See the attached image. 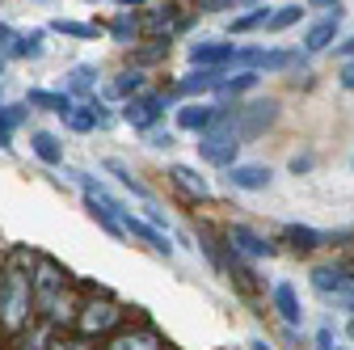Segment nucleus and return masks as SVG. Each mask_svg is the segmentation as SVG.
Wrapping results in <instances>:
<instances>
[{"label": "nucleus", "mask_w": 354, "mask_h": 350, "mask_svg": "<svg viewBox=\"0 0 354 350\" xmlns=\"http://www.w3.org/2000/svg\"><path fill=\"white\" fill-rule=\"evenodd\" d=\"M249 350H270V346H266V338H253V342H249Z\"/></svg>", "instance_id": "44"}, {"label": "nucleus", "mask_w": 354, "mask_h": 350, "mask_svg": "<svg viewBox=\"0 0 354 350\" xmlns=\"http://www.w3.org/2000/svg\"><path fill=\"white\" fill-rule=\"evenodd\" d=\"M182 5H152V9H140V26L144 34H156V38H169V30L182 26Z\"/></svg>", "instance_id": "13"}, {"label": "nucleus", "mask_w": 354, "mask_h": 350, "mask_svg": "<svg viewBox=\"0 0 354 350\" xmlns=\"http://www.w3.org/2000/svg\"><path fill=\"white\" fill-rule=\"evenodd\" d=\"M236 42H194L190 47V64L207 68V72H224L228 64H236Z\"/></svg>", "instance_id": "9"}, {"label": "nucleus", "mask_w": 354, "mask_h": 350, "mask_svg": "<svg viewBox=\"0 0 354 350\" xmlns=\"http://www.w3.org/2000/svg\"><path fill=\"white\" fill-rule=\"evenodd\" d=\"M219 80H224V72H207V68H198V72H190V76H182V80H173V98H194V93H211V89H219Z\"/></svg>", "instance_id": "17"}, {"label": "nucleus", "mask_w": 354, "mask_h": 350, "mask_svg": "<svg viewBox=\"0 0 354 350\" xmlns=\"http://www.w3.org/2000/svg\"><path fill=\"white\" fill-rule=\"evenodd\" d=\"M257 72H224V80H219V89L215 93H224V98H241V93H249V89H257Z\"/></svg>", "instance_id": "26"}, {"label": "nucleus", "mask_w": 354, "mask_h": 350, "mask_svg": "<svg viewBox=\"0 0 354 350\" xmlns=\"http://www.w3.org/2000/svg\"><path fill=\"white\" fill-rule=\"evenodd\" d=\"M68 291H72V275L64 270V261L51 253H38V261H34V313L42 321H51L59 313V304L68 300Z\"/></svg>", "instance_id": "2"}, {"label": "nucleus", "mask_w": 354, "mask_h": 350, "mask_svg": "<svg viewBox=\"0 0 354 350\" xmlns=\"http://www.w3.org/2000/svg\"><path fill=\"white\" fill-rule=\"evenodd\" d=\"M26 106H34V110H51V114H59V118H68V114L76 110L68 93H47V89H30Z\"/></svg>", "instance_id": "22"}, {"label": "nucleus", "mask_w": 354, "mask_h": 350, "mask_svg": "<svg viewBox=\"0 0 354 350\" xmlns=\"http://www.w3.org/2000/svg\"><path fill=\"white\" fill-rule=\"evenodd\" d=\"M224 245H228L232 253H241L245 261L274 257V241H270V237H261V232L249 228V224H228V228H224Z\"/></svg>", "instance_id": "5"}, {"label": "nucleus", "mask_w": 354, "mask_h": 350, "mask_svg": "<svg viewBox=\"0 0 354 350\" xmlns=\"http://www.w3.org/2000/svg\"><path fill=\"white\" fill-rule=\"evenodd\" d=\"M17 122H26V106H0V127L13 131Z\"/></svg>", "instance_id": "35"}, {"label": "nucleus", "mask_w": 354, "mask_h": 350, "mask_svg": "<svg viewBox=\"0 0 354 350\" xmlns=\"http://www.w3.org/2000/svg\"><path fill=\"white\" fill-rule=\"evenodd\" d=\"M350 313H354V300H350Z\"/></svg>", "instance_id": "46"}, {"label": "nucleus", "mask_w": 354, "mask_h": 350, "mask_svg": "<svg viewBox=\"0 0 354 350\" xmlns=\"http://www.w3.org/2000/svg\"><path fill=\"white\" fill-rule=\"evenodd\" d=\"M122 321H127V313H122V304H114L106 291H97V295H88V300H80V317H76V333L80 338H88V342H97V338H114V333H122Z\"/></svg>", "instance_id": "4"}, {"label": "nucleus", "mask_w": 354, "mask_h": 350, "mask_svg": "<svg viewBox=\"0 0 354 350\" xmlns=\"http://www.w3.org/2000/svg\"><path fill=\"white\" fill-rule=\"evenodd\" d=\"M317 350H337V329L333 325H321L317 329Z\"/></svg>", "instance_id": "37"}, {"label": "nucleus", "mask_w": 354, "mask_h": 350, "mask_svg": "<svg viewBox=\"0 0 354 350\" xmlns=\"http://www.w3.org/2000/svg\"><path fill=\"white\" fill-rule=\"evenodd\" d=\"M13 55H17V59H38V55H42V34H21Z\"/></svg>", "instance_id": "31"}, {"label": "nucleus", "mask_w": 354, "mask_h": 350, "mask_svg": "<svg viewBox=\"0 0 354 350\" xmlns=\"http://www.w3.org/2000/svg\"><path fill=\"white\" fill-rule=\"evenodd\" d=\"M144 93V72H118L114 80H110V98H127V102H136Z\"/></svg>", "instance_id": "25"}, {"label": "nucleus", "mask_w": 354, "mask_h": 350, "mask_svg": "<svg viewBox=\"0 0 354 350\" xmlns=\"http://www.w3.org/2000/svg\"><path fill=\"white\" fill-rule=\"evenodd\" d=\"M337 350H346V346H337Z\"/></svg>", "instance_id": "47"}, {"label": "nucleus", "mask_w": 354, "mask_h": 350, "mask_svg": "<svg viewBox=\"0 0 354 350\" xmlns=\"http://www.w3.org/2000/svg\"><path fill=\"white\" fill-rule=\"evenodd\" d=\"M283 245H291L295 253H313V249L329 245V232H317L308 224H283Z\"/></svg>", "instance_id": "18"}, {"label": "nucleus", "mask_w": 354, "mask_h": 350, "mask_svg": "<svg viewBox=\"0 0 354 350\" xmlns=\"http://www.w3.org/2000/svg\"><path fill=\"white\" fill-rule=\"evenodd\" d=\"M198 9H203V13H224V9H232V0H203Z\"/></svg>", "instance_id": "41"}, {"label": "nucleus", "mask_w": 354, "mask_h": 350, "mask_svg": "<svg viewBox=\"0 0 354 350\" xmlns=\"http://www.w3.org/2000/svg\"><path fill=\"white\" fill-rule=\"evenodd\" d=\"M122 228H127V232H131V237H140V241H144V245H152V249H156V253H165V257H169V253H173V245H169V241H165V232H156V228H152V224H140V220H136V215H131V211H127V220H122Z\"/></svg>", "instance_id": "23"}, {"label": "nucleus", "mask_w": 354, "mask_h": 350, "mask_svg": "<svg viewBox=\"0 0 354 350\" xmlns=\"http://www.w3.org/2000/svg\"><path fill=\"white\" fill-rule=\"evenodd\" d=\"M337 266H342V270H346V279L354 283V257H342V261H337Z\"/></svg>", "instance_id": "42"}, {"label": "nucleus", "mask_w": 354, "mask_h": 350, "mask_svg": "<svg viewBox=\"0 0 354 350\" xmlns=\"http://www.w3.org/2000/svg\"><path fill=\"white\" fill-rule=\"evenodd\" d=\"M136 9H140V5H122V9L110 17V38H114V42H127V47H131V42L144 34V26H140V13H136Z\"/></svg>", "instance_id": "19"}, {"label": "nucleus", "mask_w": 354, "mask_h": 350, "mask_svg": "<svg viewBox=\"0 0 354 350\" xmlns=\"http://www.w3.org/2000/svg\"><path fill=\"white\" fill-rule=\"evenodd\" d=\"M34 261L26 245H13L9 257L0 261V333L17 338L34 325Z\"/></svg>", "instance_id": "1"}, {"label": "nucleus", "mask_w": 354, "mask_h": 350, "mask_svg": "<svg viewBox=\"0 0 354 350\" xmlns=\"http://www.w3.org/2000/svg\"><path fill=\"white\" fill-rule=\"evenodd\" d=\"M106 169L114 173V178H118V182H122V186H127L131 194H140V199H148V186H144V182H136V173H131V169H127L122 160H110Z\"/></svg>", "instance_id": "30"}, {"label": "nucleus", "mask_w": 354, "mask_h": 350, "mask_svg": "<svg viewBox=\"0 0 354 350\" xmlns=\"http://www.w3.org/2000/svg\"><path fill=\"white\" fill-rule=\"evenodd\" d=\"M148 148H173V131H148Z\"/></svg>", "instance_id": "38"}, {"label": "nucleus", "mask_w": 354, "mask_h": 350, "mask_svg": "<svg viewBox=\"0 0 354 350\" xmlns=\"http://www.w3.org/2000/svg\"><path fill=\"white\" fill-rule=\"evenodd\" d=\"M55 30L59 34H72V38H97V26H88V21H55Z\"/></svg>", "instance_id": "34"}, {"label": "nucleus", "mask_w": 354, "mask_h": 350, "mask_svg": "<svg viewBox=\"0 0 354 350\" xmlns=\"http://www.w3.org/2000/svg\"><path fill=\"white\" fill-rule=\"evenodd\" d=\"M102 350H165V338L152 325H131V329L114 333Z\"/></svg>", "instance_id": "11"}, {"label": "nucleus", "mask_w": 354, "mask_h": 350, "mask_svg": "<svg viewBox=\"0 0 354 350\" xmlns=\"http://www.w3.org/2000/svg\"><path fill=\"white\" fill-rule=\"evenodd\" d=\"M333 51L342 55V64H350V59H354V34H350V38H342V42H333Z\"/></svg>", "instance_id": "39"}, {"label": "nucleus", "mask_w": 354, "mask_h": 350, "mask_svg": "<svg viewBox=\"0 0 354 350\" xmlns=\"http://www.w3.org/2000/svg\"><path fill=\"white\" fill-rule=\"evenodd\" d=\"M270 13H274V9H266V5H249V13L232 17V34H249V30H257V26H270Z\"/></svg>", "instance_id": "27"}, {"label": "nucleus", "mask_w": 354, "mask_h": 350, "mask_svg": "<svg viewBox=\"0 0 354 350\" xmlns=\"http://www.w3.org/2000/svg\"><path fill=\"white\" fill-rule=\"evenodd\" d=\"M106 118H110V114H106L102 106H76V110L64 118V127L76 131V136H84V131H93V127H106Z\"/></svg>", "instance_id": "21"}, {"label": "nucleus", "mask_w": 354, "mask_h": 350, "mask_svg": "<svg viewBox=\"0 0 354 350\" xmlns=\"http://www.w3.org/2000/svg\"><path fill=\"white\" fill-rule=\"evenodd\" d=\"M346 338H350V342H354V317H350V325H346Z\"/></svg>", "instance_id": "45"}, {"label": "nucleus", "mask_w": 354, "mask_h": 350, "mask_svg": "<svg viewBox=\"0 0 354 350\" xmlns=\"http://www.w3.org/2000/svg\"><path fill=\"white\" fill-rule=\"evenodd\" d=\"M51 350H93V342L80 338V333H55L51 338Z\"/></svg>", "instance_id": "33"}, {"label": "nucleus", "mask_w": 354, "mask_h": 350, "mask_svg": "<svg viewBox=\"0 0 354 350\" xmlns=\"http://www.w3.org/2000/svg\"><path fill=\"white\" fill-rule=\"evenodd\" d=\"M274 118H279V102H274V98H257V102H249V106H236V102H232V106H224L215 131H228V136H236V140L245 144V140L261 136L266 127H274Z\"/></svg>", "instance_id": "3"}, {"label": "nucleus", "mask_w": 354, "mask_h": 350, "mask_svg": "<svg viewBox=\"0 0 354 350\" xmlns=\"http://www.w3.org/2000/svg\"><path fill=\"white\" fill-rule=\"evenodd\" d=\"M165 106H169V93H140L136 102H127V106H122V118L136 127V131H156Z\"/></svg>", "instance_id": "7"}, {"label": "nucleus", "mask_w": 354, "mask_h": 350, "mask_svg": "<svg viewBox=\"0 0 354 350\" xmlns=\"http://www.w3.org/2000/svg\"><path fill=\"white\" fill-rule=\"evenodd\" d=\"M308 279H313V287H317L325 300H354V283L346 279V270L337 266V261H329V266H317Z\"/></svg>", "instance_id": "10"}, {"label": "nucleus", "mask_w": 354, "mask_h": 350, "mask_svg": "<svg viewBox=\"0 0 354 350\" xmlns=\"http://www.w3.org/2000/svg\"><path fill=\"white\" fill-rule=\"evenodd\" d=\"M198 156L215 169H236L241 160V140L228 136V131H211V136H198Z\"/></svg>", "instance_id": "6"}, {"label": "nucleus", "mask_w": 354, "mask_h": 350, "mask_svg": "<svg viewBox=\"0 0 354 350\" xmlns=\"http://www.w3.org/2000/svg\"><path fill=\"white\" fill-rule=\"evenodd\" d=\"M299 17H304V5H279V9L270 13V26H266V30H270V34H279V30L295 26Z\"/></svg>", "instance_id": "29"}, {"label": "nucleus", "mask_w": 354, "mask_h": 350, "mask_svg": "<svg viewBox=\"0 0 354 350\" xmlns=\"http://www.w3.org/2000/svg\"><path fill=\"white\" fill-rule=\"evenodd\" d=\"M169 182H173V190H182L186 199H211V182L203 178L198 169H190V165H169Z\"/></svg>", "instance_id": "15"}, {"label": "nucleus", "mask_w": 354, "mask_h": 350, "mask_svg": "<svg viewBox=\"0 0 354 350\" xmlns=\"http://www.w3.org/2000/svg\"><path fill=\"white\" fill-rule=\"evenodd\" d=\"M350 165H354V160H350Z\"/></svg>", "instance_id": "48"}, {"label": "nucleus", "mask_w": 354, "mask_h": 350, "mask_svg": "<svg viewBox=\"0 0 354 350\" xmlns=\"http://www.w3.org/2000/svg\"><path fill=\"white\" fill-rule=\"evenodd\" d=\"M219 114H224V106L186 102L182 110H177V127H182V131H194V136H211V131L219 127Z\"/></svg>", "instance_id": "8"}, {"label": "nucleus", "mask_w": 354, "mask_h": 350, "mask_svg": "<svg viewBox=\"0 0 354 350\" xmlns=\"http://www.w3.org/2000/svg\"><path fill=\"white\" fill-rule=\"evenodd\" d=\"M337 26H342V13H329V17L313 21V26L304 30V51H308V55L329 51V47H333V38H337Z\"/></svg>", "instance_id": "14"}, {"label": "nucleus", "mask_w": 354, "mask_h": 350, "mask_svg": "<svg viewBox=\"0 0 354 350\" xmlns=\"http://www.w3.org/2000/svg\"><path fill=\"white\" fill-rule=\"evenodd\" d=\"M9 140H13V131H5V127H0V148H5V152H9V148H13V144H9Z\"/></svg>", "instance_id": "43"}, {"label": "nucleus", "mask_w": 354, "mask_h": 350, "mask_svg": "<svg viewBox=\"0 0 354 350\" xmlns=\"http://www.w3.org/2000/svg\"><path fill=\"white\" fill-rule=\"evenodd\" d=\"M30 148H34V156H38L42 165H64V144L51 136V131H34V136H30Z\"/></svg>", "instance_id": "24"}, {"label": "nucleus", "mask_w": 354, "mask_h": 350, "mask_svg": "<svg viewBox=\"0 0 354 350\" xmlns=\"http://www.w3.org/2000/svg\"><path fill=\"white\" fill-rule=\"evenodd\" d=\"M337 84L354 93V59H350V64H342V72H337Z\"/></svg>", "instance_id": "40"}, {"label": "nucleus", "mask_w": 354, "mask_h": 350, "mask_svg": "<svg viewBox=\"0 0 354 350\" xmlns=\"http://www.w3.org/2000/svg\"><path fill=\"white\" fill-rule=\"evenodd\" d=\"M93 89H97V68H88V64L72 68V76H68V98L72 93H93Z\"/></svg>", "instance_id": "28"}, {"label": "nucleus", "mask_w": 354, "mask_h": 350, "mask_svg": "<svg viewBox=\"0 0 354 350\" xmlns=\"http://www.w3.org/2000/svg\"><path fill=\"white\" fill-rule=\"evenodd\" d=\"M270 178H274V173H270V165H236V169H228V186L232 190H266V186H270Z\"/></svg>", "instance_id": "16"}, {"label": "nucleus", "mask_w": 354, "mask_h": 350, "mask_svg": "<svg viewBox=\"0 0 354 350\" xmlns=\"http://www.w3.org/2000/svg\"><path fill=\"white\" fill-rule=\"evenodd\" d=\"M270 304H274V313L283 317V325H287V329L304 325V304H299V291H295V283H274V291H270Z\"/></svg>", "instance_id": "12"}, {"label": "nucleus", "mask_w": 354, "mask_h": 350, "mask_svg": "<svg viewBox=\"0 0 354 350\" xmlns=\"http://www.w3.org/2000/svg\"><path fill=\"white\" fill-rule=\"evenodd\" d=\"M313 165H317L313 152H295V156H291V173H295V178H299V173H313Z\"/></svg>", "instance_id": "36"}, {"label": "nucleus", "mask_w": 354, "mask_h": 350, "mask_svg": "<svg viewBox=\"0 0 354 350\" xmlns=\"http://www.w3.org/2000/svg\"><path fill=\"white\" fill-rule=\"evenodd\" d=\"M169 55V38H152V47H140L136 51V64H156Z\"/></svg>", "instance_id": "32"}, {"label": "nucleus", "mask_w": 354, "mask_h": 350, "mask_svg": "<svg viewBox=\"0 0 354 350\" xmlns=\"http://www.w3.org/2000/svg\"><path fill=\"white\" fill-rule=\"evenodd\" d=\"M51 338H55V329L47 321H38V325L21 329L17 338H9V350H51Z\"/></svg>", "instance_id": "20"}]
</instances>
